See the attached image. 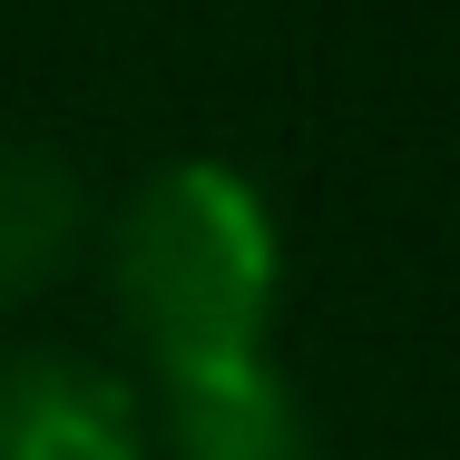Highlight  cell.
Returning a JSON list of instances; mask_svg holds the SVG:
<instances>
[{"label": "cell", "instance_id": "obj_1", "mask_svg": "<svg viewBox=\"0 0 460 460\" xmlns=\"http://www.w3.org/2000/svg\"><path fill=\"white\" fill-rule=\"evenodd\" d=\"M108 294L157 382L265 363L284 294V235L265 186L226 157H177L108 226Z\"/></svg>", "mask_w": 460, "mask_h": 460}, {"label": "cell", "instance_id": "obj_2", "mask_svg": "<svg viewBox=\"0 0 460 460\" xmlns=\"http://www.w3.org/2000/svg\"><path fill=\"white\" fill-rule=\"evenodd\" d=\"M0 460H147V411L108 363L0 353Z\"/></svg>", "mask_w": 460, "mask_h": 460}, {"label": "cell", "instance_id": "obj_3", "mask_svg": "<svg viewBox=\"0 0 460 460\" xmlns=\"http://www.w3.org/2000/svg\"><path fill=\"white\" fill-rule=\"evenodd\" d=\"M167 392V460H323L314 411L294 402V382L275 363H235V372H186L157 382Z\"/></svg>", "mask_w": 460, "mask_h": 460}, {"label": "cell", "instance_id": "obj_4", "mask_svg": "<svg viewBox=\"0 0 460 460\" xmlns=\"http://www.w3.org/2000/svg\"><path fill=\"white\" fill-rule=\"evenodd\" d=\"M89 245V186L69 157L0 137V304H30L79 265Z\"/></svg>", "mask_w": 460, "mask_h": 460}]
</instances>
